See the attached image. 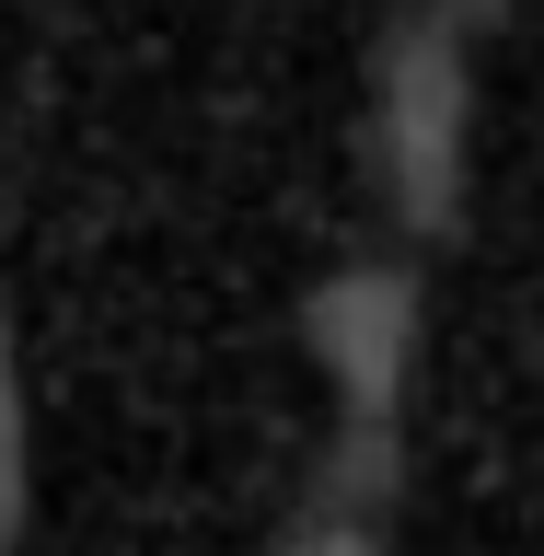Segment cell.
Segmentation results:
<instances>
[{"mask_svg": "<svg viewBox=\"0 0 544 556\" xmlns=\"http://www.w3.org/2000/svg\"><path fill=\"white\" fill-rule=\"evenodd\" d=\"M371 151H382V208L394 232L429 243L452 220V186H464V35L417 12L382 59V116H371Z\"/></svg>", "mask_w": 544, "mask_h": 556, "instance_id": "7a4b0ae2", "label": "cell"}, {"mask_svg": "<svg viewBox=\"0 0 544 556\" xmlns=\"http://www.w3.org/2000/svg\"><path fill=\"white\" fill-rule=\"evenodd\" d=\"M417 12H429V24H452V35H476L486 12H498V0H417Z\"/></svg>", "mask_w": 544, "mask_h": 556, "instance_id": "5b68a950", "label": "cell"}, {"mask_svg": "<svg viewBox=\"0 0 544 556\" xmlns=\"http://www.w3.org/2000/svg\"><path fill=\"white\" fill-rule=\"evenodd\" d=\"M313 359L337 382V510H382L394 486V406L417 359V278L406 255H359L313 290Z\"/></svg>", "mask_w": 544, "mask_h": 556, "instance_id": "6da1fadb", "label": "cell"}, {"mask_svg": "<svg viewBox=\"0 0 544 556\" xmlns=\"http://www.w3.org/2000/svg\"><path fill=\"white\" fill-rule=\"evenodd\" d=\"M290 556H382V510H337V498H325Z\"/></svg>", "mask_w": 544, "mask_h": 556, "instance_id": "277c9868", "label": "cell"}, {"mask_svg": "<svg viewBox=\"0 0 544 556\" xmlns=\"http://www.w3.org/2000/svg\"><path fill=\"white\" fill-rule=\"evenodd\" d=\"M24 533V394H12V337H0V556Z\"/></svg>", "mask_w": 544, "mask_h": 556, "instance_id": "3957f363", "label": "cell"}]
</instances>
